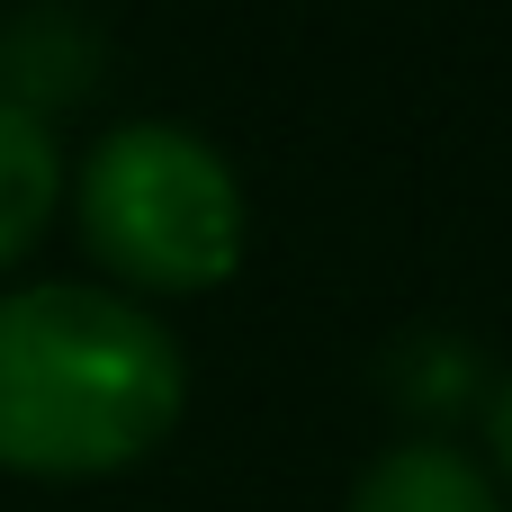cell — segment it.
Here are the masks:
<instances>
[{"mask_svg": "<svg viewBox=\"0 0 512 512\" xmlns=\"http://www.w3.org/2000/svg\"><path fill=\"white\" fill-rule=\"evenodd\" d=\"M180 342L108 288H9L0 297V468L9 477H108L180 423Z\"/></svg>", "mask_w": 512, "mask_h": 512, "instance_id": "6da1fadb", "label": "cell"}, {"mask_svg": "<svg viewBox=\"0 0 512 512\" xmlns=\"http://www.w3.org/2000/svg\"><path fill=\"white\" fill-rule=\"evenodd\" d=\"M81 243L99 270H117L126 288L153 297H189L234 279L243 261V189L225 171L216 144H198L189 126L135 117L108 126L81 162Z\"/></svg>", "mask_w": 512, "mask_h": 512, "instance_id": "7a4b0ae2", "label": "cell"}, {"mask_svg": "<svg viewBox=\"0 0 512 512\" xmlns=\"http://www.w3.org/2000/svg\"><path fill=\"white\" fill-rule=\"evenodd\" d=\"M351 512H504V495H495V477H486L468 450H450V441H405V450H387V459L360 468Z\"/></svg>", "mask_w": 512, "mask_h": 512, "instance_id": "3957f363", "label": "cell"}, {"mask_svg": "<svg viewBox=\"0 0 512 512\" xmlns=\"http://www.w3.org/2000/svg\"><path fill=\"white\" fill-rule=\"evenodd\" d=\"M54 198H63V153H54V135H45L27 108L0 99V270L45 234Z\"/></svg>", "mask_w": 512, "mask_h": 512, "instance_id": "277c9868", "label": "cell"}, {"mask_svg": "<svg viewBox=\"0 0 512 512\" xmlns=\"http://www.w3.org/2000/svg\"><path fill=\"white\" fill-rule=\"evenodd\" d=\"M486 432H495V468H504V486H512V387L495 396V414H486Z\"/></svg>", "mask_w": 512, "mask_h": 512, "instance_id": "5b68a950", "label": "cell"}]
</instances>
